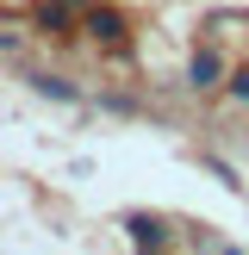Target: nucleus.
<instances>
[{"label": "nucleus", "mask_w": 249, "mask_h": 255, "mask_svg": "<svg viewBox=\"0 0 249 255\" xmlns=\"http://www.w3.org/2000/svg\"><path fill=\"white\" fill-rule=\"evenodd\" d=\"M25 81H31V94H44V100H62V106H75V100H81L69 81H62V75H44V69H31Z\"/></svg>", "instance_id": "nucleus-4"}, {"label": "nucleus", "mask_w": 249, "mask_h": 255, "mask_svg": "<svg viewBox=\"0 0 249 255\" xmlns=\"http://www.w3.org/2000/svg\"><path fill=\"white\" fill-rule=\"evenodd\" d=\"M231 94H237V100L249 106V69H243V75H231Z\"/></svg>", "instance_id": "nucleus-6"}, {"label": "nucleus", "mask_w": 249, "mask_h": 255, "mask_svg": "<svg viewBox=\"0 0 249 255\" xmlns=\"http://www.w3.org/2000/svg\"><path fill=\"white\" fill-rule=\"evenodd\" d=\"M224 255H243V249H224Z\"/></svg>", "instance_id": "nucleus-9"}, {"label": "nucleus", "mask_w": 249, "mask_h": 255, "mask_svg": "<svg viewBox=\"0 0 249 255\" xmlns=\"http://www.w3.org/2000/svg\"><path fill=\"white\" fill-rule=\"evenodd\" d=\"M0 50H19V31H6V25H0Z\"/></svg>", "instance_id": "nucleus-7"}, {"label": "nucleus", "mask_w": 249, "mask_h": 255, "mask_svg": "<svg viewBox=\"0 0 249 255\" xmlns=\"http://www.w3.org/2000/svg\"><path fill=\"white\" fill-rule=\"evenodd\" d=\"M124 231H131L137 249H162V243H168V224L149 218V212H131V218H124Z\"/></svg>", "instance_id": "nucleus-2"}, {"label": "nucleus", "mask_w": 249, "mask_h": 255, "mask_svg": "<svg viewBox=\"0 0 249 255\" xmlns=\"http://www.w3.org/2000/svg\"><path fill=\"white\" fill-rule=\"evenodd\" d=\"M81 31H87V37H100V44H119V37H124V12H119V6H87Z\"/></svg>", "instance_id": "nucleus-1"}, {"label": "nucleus", "mask_w": 249, "mask_h": 255, "mask_svg": "<svg viewBox=\"0 0 249 255\" xmlns=\"http://www.w3.org/2000/svg\"><path fill=\"white\" fill-rule=\"evenodd\" d=\"M69 19H75L69 0H44V6H37V25H44L50 37H69Z\"/></svg>", "instance_id": "nucleus-5"}, {"label": "nucleus", "mask_w": 249, "mask_h": 255, "mask_svg": "<svg viewBox=\"0 0 249 255\" xmlns=\"http://www.w3.org/2000/svg\"><path fill=\"white\" fill-rule=\"evenodd\" d=\"M218 75H224V56H218V50H199V56L187 62V87H218Z\"/></svg>", "instance_id": "nucleus-3"}, {"label": "nucleus", "mask_w": 249, "mask_h": 255, "mask_svg": "<svg viewBox=\"0 0 249 255\" xmlns=\"http://www.w3.org/2000/svg\"><path fill=\"white\" fill-rule=\"evenodd\" d=\"M69 6H94V0H69Z\"/></svg>", "instance_id": "nucleus-8"}]
</instances>
